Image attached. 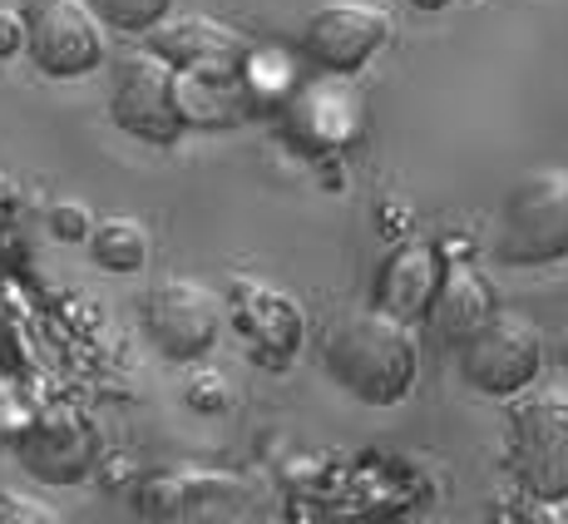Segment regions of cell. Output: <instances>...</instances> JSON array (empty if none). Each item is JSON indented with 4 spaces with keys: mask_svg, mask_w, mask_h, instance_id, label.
Here are the masks:
<instances>
[{
    "mask_svg": "<svg viewBox=\"0 0 568 524\" xmlns=\"http://www.w3.org/2000/svg\"><path fill=\"white\" fill-rule=\"evenodd\" d=\"M322 362L342 391H352L366 406H400L420 381V342L415 326L400 316L362 308L346 312L342 322L326 332Z\"/></svg>",
    "mask_w": 568,
    "mask_h": 524,
    "instance_id": "obj_1",
    "label": "cell"
},
{
    "mask_svg": "<svg viewBox=\"0 0 568 524\" xmlns=\"http://www.w3.org/2000/svg\"><path fill=\"white\" fill-rule=\"evenodd\" d=\"M495 258L505 268H549L568 258V169L534 163L499 199Z\"/></svg>",
    "mask_w": 568,
    "mask_h": 524,
    "instance_id": "obj_2",
    "label": "cell"
},
{
    "mask_svg": "<svg viewBox=\"0 0 568 524\" xmlns=\"http://www.w3.org/2000/svg\"><path fill=\"white\" fill-rule=\"evenodd\" d=\"M505 465L534 505L568 500V391H534L509 406Z\"/></svg>",
    "mask_w": 568,
    "mask_h": 524,
    "instance_id": "obj_3",
    "label": "cell"
},
{
    "mask_svg": "<svg viewBox=\"0 0 568 524\" xmlns=\"http://www.w3.org/2000/svg\"><path fill=\"white\" fill-rule=\"evenodd\" d=\"M109 119L124 134L144 139V144L173 149L189 134V119H183V100H179V70L149 46L134 54H119L114 70H109Z\"/></svg>",
    "mask_w": 568,
    "mask_h": 524,
    "instance_id": "obj_4",
    "label": "cell"
},
{
    "mask_svg": "<svg viewBox=\"0 0 568 524\" xmlns=\"http://www.w3.org/2000/svg\"><path fill=\"white\" fill-rule=\"evenodd\" d=\"M460 376L479 396H519L524 386H534V376L544 371V336L539 326L524 312H505L499 308L479 326L475 336H465L460 346Z\"/></svg>",
    "mask_w": 568,
    "mask_h": 524,
    "instance_id": "obj_5",
    "label": "cell"
},
{
    "mask_svg": "<svg viewBox=\"0 0 568 524\" xmlns=\"http://www.w3.org/2000/svg\"><path fill=\"white\" fill-rule=\"evenodd\" d=\"M223 298L199 278H159L144 292V332L169 362H199L223 336Z\"/></svg>",
    "mask_w": 568,
    "mask_h": 524,
    "instance_id": "obj_6",
    "label": "cell"
},
{
    "mask_svg": "<svg viewBox=\"0 0 568 524\" xmlns=\"http://www.w3.org/2000/svg\"><path fill=\"white\" fill-rule=\"evenodd\" d=\"M26 54L45 80H84L104 64V30L80 0H26Z\"/></svg>",
    "mask_w": 568,
    "mask_h": 524,
    "instance_id": "obj_7",
    "label": "cell"
},
{
    "mask_svg": "<svg viewBox=\"0 0 568 524\" xmlns=\"http://www.w3.org/2000/svg\"><path fill=\"white\" fill-rule=\"evenodd\" d=\"M10 451L20 455V465H26L40 485H80V480L94 475V465H100V455H104L94 421L74 406L30 411L26 431L16 435Z\"/></svg>",
    "mask_w": 568,
    "mask_h": 524,
    "instance_id": "obj_8",
    "label": "cell"
},
{
    "mask_svg": "<svg viewBox=\"0 0 568 524\" xmlns=\"http://www.w3.org/2000/svg\"><path fill=\"white\" fill-rule=\"evenodd\" d=\"M390 20L366 0H322L302 26V54L326 74H356L386 50Z\"/></svg>",
    "mask_w": 568,
    "mask_h": 524,
    "instance_id": "obj_9",
    "label": "cell"
},
{
    "mask_svg": "<svg viewBox=\"0 0 568 524\" xmlns=\"http://www.w3.org/2000/svg\"><path fill=\"white\" fill-rule=\"evenodd\" d=\"M282 119H287V134L297 139V144L316 149V154L352 149L356 139L366 134V104H362V94L346 84V74L292 84L287 104H282Z\"/></svg>",
    "mask_w": 568,
    "mask_h": 524,
    "instance_id": "obj_10",
    "label": "cell"
},
{
    "mask_svg": "<svg viewBox=\"0 0 568 524\" xmlns=\"http://www.w3.org/2000/svg\"><path fill=\"white\" fill-rule=\"evenodd\" d=\"M223 312L262 356H272V362H287V356L302 346V326H307V316H302V308L287 298V292L267 288V282L237 278L223 298Z\"/></svg>",
    "mask_w": 568,
    "mask_h": 524,
    "instance_id": "obj_11",
    "label": "cell"
},
{
    "mask_svg": "<svg viewBox=\"0 0 568 524\" xmlns=\"http://www.w3.org/2000/svg\"><path fill=\"white\" fill-rule=\"evenodd\" d=\"M495 312H499L495 288H489L485 272L465 258V248H460V253H445L440 282H435L430 308H425V326H430V332H440L450 346H460L465 336H475Z\"/></svg>",
    "mask_w": 568,
    "mask_h": 524,
    "instance_id": "obj_12",
    "label": "cell"
},
{
    "mask_svg": "<svg viewBox=\"0 0 568 524\" xmlns=\"http://www.w3.org/2000/svg\"><path fill=\"white\" fill-rule=\"evenodd\" d=\"M440 262L445 253L430 238H400L386 253V262L376 268V288H371V308L400 316V322H425L430 292L440 282Z\"/></svg>",
    "mask_w": 568,
    "mask_h": 524,
    "instance_id": "obj_13",
    "label": "cell"
},
{
    "mask_svg": "<svg viewBox=\"0 0 568 524\" xmlns=\"http://www.w3.org/2000/svg\"><path fill=\"white\" fill-rule=\"evenodd\" d=\"M149 50L163 54L173 70H243L247 54H253V46L237 30L217 26L207 16H189L179 26H154Z\"/></svg>",
    "mask_w": 568,
    "mask_h": 524,
    "instance_id": "obj_14",
    "label": "cell"
},
{
    "mask_svg": "<svg viewBox=\"0 0 568 524\" xmlns=\"http://www.w3.org/2000/svg\"><path fill=\"white\" fill-rule=\"evenodd\" d=\"M90 258L100 262L104 272H139L149 262V228L129 213H114L104 223L90 228Z\"/></svg>",
    "mask_w": 568,
    "mask_h": 524,
    "instance_id": "obj_15",
    "label": "cell"
},
{
    "mask_svg": "<svg viewBox=\"0 0 568 524\" xmlns=\"http://www.w3.org/2000/svg\"><path fill=\"white\" fill-rule=\"evenodd\" d=\"M94 20H104L109 30L124 36H149L154 26H163V16L173 10V0H84Z\"/></svg>",
    "mask_w": 568,
    "mask_h": 524,
    "instance_id": "obj_16",
    "label": "cell"
},
{
    "mask_svg": "<svg viewBox=\"0 0 568 524\" xmlns=\"http://www.w3.org/2000/svg\"><path fill=\"white\" fill-rule=\"evenodd\" d=\"M0 524H64L54 505L40 495H20V490H0Z\"/></svg>",
    "mask_w": 568,
    "mask_h": 524,
    "instance_id": "obj_17",
    "label": "cell"
},
{
    "mask_svg": "<svg viewBox=\"0 0 568 524\" xmlns=\"http://www.w3.org/2000/svg\"><path fill=\"white\" fill-rule=\"evenodd\" d=\"M183 401H189L193 411H203V416H217V411H227L233 391H227V381L213 376V371H193V376L183 381Z\"/></svg>",
    "mask_w": 568,
    "mask_h": 524,
    "instance_id": "obj_18",
    "label": "cell"
},
{
    "mask_svg": "<svg viewBox=\"0 0 568 524\" xmlns=\"http://www.w3.org/2000/svg\"><path fill=\"white\" fill-rule=\"evenodd\" d=\"M90 228H94V218H90L84 203H54V209H50V233L64 238V243H84V238H90Z\"/></svg>",
    "mask_w": 568,
    "mask_h": 524,
    "instance_id": "obj_19",
    "label": "cell"
},
{
    "mask_svg": "<svg viewBox=\"0 0 568 524\" xmlns=\"http://www.w3.org/2000/svg\"><path fill=\"white\" fill-rule=\"evenodd\" d=\"M26 50V26H20V10H0V60Z\"/></svg>",
    "mask_w": 568,
    "mask_h": 524,
    "instance_id": "obj_20",
    "label": "cell"
},
{
    "mask_svg": "<svg viewBox=\"0 0 568 524\" xmlns=\"http://www.w3.org/2000/svg\"><path fill=\"white\" fill-rule=\"evenodd\" d=\"M16 203H20L16 183H10V179H6V173H0V218H10V213H16Z\"/></svg>",
    "mask_w": 568,
    "mask_h": 524,
    "instance_id": "obj_21",
    "label": "cell"
},
{
    "mask_svg": "<svg viewBox=\"0 0 568 524\" xmlns=\"http://www.w3.org/2000/svg\"><path fill=\"white\" fill-rule=\"evenodd\" d=\"M410 10H445V6H455V0H406Z\"/></svg>",
    "mask_w": 568,
    "mask_h": 524,
    "instance_id": "obj_22",
    "label": "cell"
},
{
    "mask_svg": "<svg viewBox=\"0 0 568 524\" xmlns=\"http://www.w3.org/2000/svg\"><path fill=\"white\" fill-rule=\"evenodd\" d=\"M515 524H554V520H544V515H519Z\"/></svg>",
    "mask_w": 568,
    "mask_h": 524,
    "instance_id": "obj_23",
    "label": "cell"
},
{
    "mask_svg": "<svg viewBox=\"0 0 568 524\" xmlns=\"http://www.w3.org/2000/svg\"><path fill=\"white\" fill-rule=\"evenodd\" d=\"M564 362H568V336H564Z\"/></svg>",
    "mask_w": 568,
    "mask_h": 524,
    "instance_id": "obj_24",
    "label": "cell"
}]
</instances>
